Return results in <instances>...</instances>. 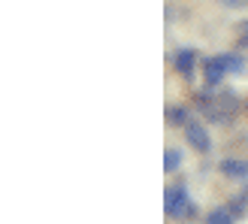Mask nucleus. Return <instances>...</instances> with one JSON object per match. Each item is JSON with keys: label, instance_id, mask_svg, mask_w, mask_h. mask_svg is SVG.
<instances>
[{"label": "nucleus", "instance_id": "obj_7", "mask_svg": "<svg viewBox=\"0 0 248 224\" xmlns=\"http://www.w3.org/2000/svg\"><path fill=\"white\" fill-rule=\"evenodd\" d=\"M206 224H236V215H233L224 203V206H215L212 212L206 215Z\"/></svg>", "mask_w": 248, "mask_h": 224}, {"label": "nucleus", "instance_id": "obj_9", "mask_svg": "<svg viewBox=\"0 0 248 224\" xmlns=\"http://www.w3.org/2000/svg\"><path fill=\"white\" fill-rule=\"evenodd\" d=\"M182 167V152H179V148H164V173H170V176H172V173H176Z\"/></svg>", "mask_w": 248, "mask_h": 224}, {"label": "nucleus", "instance_id": "obj_5", "mask_svg": "<svg viewBox=\"0 0 248 224\" xmlns=\"http://www.w3.org/2000/svg\"><path fill=\"white\" fill-rule=\"evenodd\" d=\"M218 170H221V176L224 179H248V160H242V158H224L218 164Z\"/></svg>", "mask_w": 248, "mask_h": 224}, {"label": "nucleus", "instance_id": "obj_8", "mask_svg": "<svg viewBox=\"0 0 248 224\" xmlns=\"http://www.w3.org/2000/svg\"><path fill=\"white\" fill-rule=\"evenodd\" d=\"M167 121L170 124H176V128H185V124L191 121V112H188V106H167Z\"/></svg>", "mask_w": 248, "mask_h": 224}, {"label": "nucleus", "instance_id": "obj_14", "mask_svg": "<svg viewBox=\"0 0 248 224\" xmlns=\"http://www.w3.org/2000/svg\"><path fill=\"white\" fill-rule=\"evenodd\" d=\"M245 194H248V191H245Z\"/></svg>", "mask_w": 248, "mask_h": 224}, {"label": "nucleus", "instance_id": "obj_6", "mask_svg": "<svg viewBox=\"0 0 248 224\" xmlns=\"http://www.w3.org/2000/svg\"><path fill=\"white\" fill-rule=\"evenodd\" d=\"M221 64H224L227 73H233V76H239V73L245 70V58L239 52H224L221 55Z\"/></svg>", "mask_w": 248, "mask_h": 224}, {"label": "nucleus", "instance_id": "obj_12", "mask_svg": "<svg viewBox=\"0 0 248 224\" xmlns=\"http://www.w3.org/2000/svg\"><path fill=\"white\" fill-rule=\"evenodd\" d=\"M227 3H242V0H227Z\"/></svg>", "mask_w": 248, "mask_h": 224}, {"label": "nucleus", "instance_id": "obj_4", "mask_svg": "<svg viewBox=\"0 0 248 224\" xmlns=\"http://www.w3.org/2000/svg\"><path fill=\"white\" fill-rule=\"evenodd\" d=\"M170 64H172V70H176L179 76H191L194 67L200 64V58H197L194 48H179V52L170 55Z\"/></svg>", "mask_w": 248, "mask_h": 224}, {"label": "nucleus", "instance_id": "obj_10", "mask_svg": "<svg viewBox=\"0 0 248 224\" xmlns=\"http://www.w3.org/2000/svg\"><path fill=\"white\" fill-rule=\"evenodd\" d=\"M227 209H230V212L236 215V218H245V215H248V194L230 197V200H227Z\"/></svg>", "mask_w": 248, "mask_h": 224}, {"label": "nucleus", "instance_id": "obj_1", "mask_svg": "<svg viewBox=\"0 0 248 224\" xmlns=\"http://www.w3.org/2000/svg\"><path fill=\"white\" fill-rule=\"evenodd\" d=\"M164 212L170 218H194L197 215V206L188 197V188H185V185H170L164 191Z\"/></svg>", "mask_w": 248, "mask_h": 224}, {"label": "nucleus", "instance_id": "obj_2", "mask_svg": "<svg viewBox=\"0 0 248 224\" xmlns=\"http://www.w3.org/2000/svg\"><path fill=\"white\" fill-rule=\"evenodd\" d=\"M185 140H188V145L197 148L200 155L212 152V136H209L206 124H200V121H188V124H185Z\"/></svg>", "mask_w": 248, "mask_h": 224}, {"label": "nucleus", "instance_id": "obj_3", "mask_svg": "<svg viewBox=\"0 0 248 224\" xmlns=\"http://www.w3.org/2000/svg\"><path fill=\"white\" fill-rule=\"evenodd\" d=\"M224 76H230V73L224 70V64H221V55H212L203 61V82L206 88H218L221 82H224Z\"/></svg>", "mask_w": 248, "mask_h": 224}, {"label": "nucleus", "instance_id": "obj_13", "mask_svg": "<svg viewBox=\"0 0 248 224\" xmlns=\"http://www.w3.org/2000/svg\"><path fill=\"white\" fill-rule=\"evenodd\" d=\"M245 109H248V100H245Z\"/></svg>", "mask_w": 248, "mask_h": 224}, {"label": "nucleus", "instance_id": "obj_11", "mask_svg": "<svg viewBox=\"0 0 248 224\" xmlns=\"http://www.w3.org/2000/svg\"><path fill=\"white\" fill-rule=\"evenodd\" d=\"M239 31H242V36H239V46H242V48H248V21L242 24Z\"/></svg>", "mask_w": 248, "mask_h": 224}]
</instances>
